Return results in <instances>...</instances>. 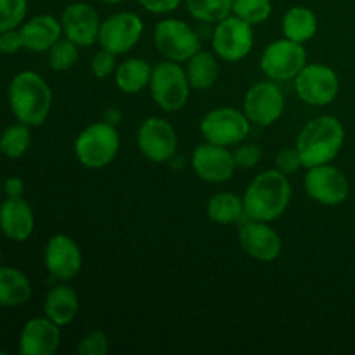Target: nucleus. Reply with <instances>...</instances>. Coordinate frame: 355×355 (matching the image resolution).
<instances>
[{"label": "nucleus", "mask_w": 355, "mask_h": 355, "mask_svg": "<svg viewBox=\"0 0 355 355\" xmlns=\"http://www.w3.org/2000/svg\"><path fill=\"white\" fill-rule=\"evenodd\" d=\"M291 184L279 170H266L252 180L243 196L246 217L252 220L272 222L288 210Z\"/></svg>", "instance_id": "obj_1"}, {"label": "nucleus", "mask_w": 355, "mask_h": 355, "mask_svg": "<svg viewBox=\"0 0 355 355\" xmlns=\"http://www.w3.org/2000/svg\"><path fill=\"white\" fill-rule=\"evenodd\" d=\"M9 106L17 121L28 127H40L52 107V90L38 73L19 71L9 83Z\"/></svg>", "instance_id": "obj_2"}, {"label": "nucleus", "mask_w": 355, "mask_h": 355, "mask_svg": "<svg viewBox=\"0 0 355 355\" xmlns=\"http://www.w3.org/2000/svg\"><path fill=\"white\" fill-rule=\"evenodd\" d=\"M345 141V128L335 116H319L309 121L297 137V149L305 168L333 162Z\"/></svg>", "instance_id": "obj_3"}, {"label": "nucleus", "mask_w": 355, "mask_h": 355, "mask_svg": "<svg viewBox=\"0 0 355 355\" xmlns=\"http://www.w3.org/2000/svg\"><path fill=\"white\" fill-rule=\"evenodd\" d=\"M120 149V135L110 121H97L78 134L75 141L76 159L87 168H104L110 165Z\"/></svg>", "instance_id": "obj_4"}, {"label": "nucleus", "mask_w": 355, "mask_h": 355, "mask_svg": "<svg viewBox=\"0 0 355 355\" xmlns=\"http://www.w3.org/2000/svg\"><path fill=\"white\" fill-rule=\"evenodd\" d=\"M153 101L166 113L180 111L189 101L191 83L187 80L186 69L179 62L165 61L153 68L149 80Z\"/></svg>", "instance_id": "obj_5"}, {"label": "nucleus", "mask_w": 355, "mask_h": 355, "mask_svg": "<svg viewBox=\"0 0 355 355\" xmlns=\"http://www.w3.org/2000/svg\"><path fill=\"white\" fill-rule=\"evenodd\" d=\"M155 45L168 61L187 62L198 51H201V38L191 24L182 19H163L155 28Z\"/></svg>", "instance_id": "obj_6"}, {"label": "nucleus", "mask_w": 355, "mask_h": 355, "mask_svg": "<svg viewBox=\"0 0 355 355\" xmlns=\"http://www.w3.org/2000/svg\"><path fill=\"white\" fill-rule=\"evenodd\" d=\"M250 125L252 121L243 111L234 107H218L205 114L200 123V130L207 142L232 148L241 144L248 137Z\"/></svg>", "instance_id": "obj_7"}, {"label": "nucleus", "mask_w": 355, "mask_h": 355, "mask_svg": "<svg viewBox=\"0 0 355 355\" xmlns=\"http://www.w3.org/2000/svg\"><path fill=\"white\" fill-rule=\"evenodd\" d=\"M253 42L255 38H253L252 24L234 14L215 23L211 31V47L215 54L229 62L245 59L252 52Z\"/></svg>", "instance_id": "obj_8"}, {"label": "nucleus", "mask_w": 355, "mask_h": 355, "mask_svg": "<svg viewBox=\"0 0 355 355\" xmlns=\"http://www.w3.org/2000/svg\"><path fill=\"white\" fill-rule=\"evenodd\" d=\"M305 64H307V54L304 44H298L286 37L267 45L260 58V69L267 78L274 82L295 80Z\"/></svg>", "instance_id": "obj_9"}, {"label": "nucleus", "mask_w": 355, "mask_h": 355, "mask_svg": "<svg viewBox=\"0 0 355 355\" xmlns=\"http://www.w3.org/2000/svg\"><path fill=\"white\" fill-rule=\"evenodd\" d=\"M295 90L309 106H326L338 96V75L326 64H305L304 69L295 76Z\"/></svg>", "instance_id": "obj_10"}, {"label": "nucleus", "mask_w": 355, "mask_h": 355, "mask_svg": "<svg viewBox=\"0 0 355 355\" xmlns=\"http://www.w3.org/2000/svg\"><path fill=\"white\" fill-rule=\"evenodd\" d=\"M144 33V23L135 12H116L101 23L99 45L114 55L132 51Z\"/></svg>", "instance_id": "obj_11"}, {"label": "nucleus", "mask_w": 355, "mask_h": 355, "mask_svg": "<svg viewBox=\"0 0 355 355\" xmlns=\"http://www.w3.org/2000/svg\"><path fill=\"white\" fill-rule=\"evenodd\" d=\"M304 187L309 198L324 207H336L349 198V180L345 173L336 166L324 165L311 166L304 177Z\"/></svg>", "instance_id": "obj_12"}, {"label": "nucleus", "mask_w": 355, "mask_h": 355, "mask_svg": "<svg viewBox=\"0 0 355 355\" xmlns=\"http://www.w3.org/2000/svg\"><path fill=\"white\" fill-rule=\"evenodd\" d=\"M284 111V96L274 82H259L248 89L243 101V113L252 123L269 127Z\"/></svg>", "instance_id": "obj_13"}, {"label": "nucleus", "mask_w": 355, "mask_h": 355, "mask_svg": "<svg viewBox=\"0 0 355 355\" xmlns=\"http://www.w3.org/2000/svg\"><path fill=\"white\" fill-rule=\"evenodd\" d=\"M137 146L142 155L153 163L168 162L175 156L177 134L172 123L153 116L142 121L137 132Z\"/></svg>", "instance_id": "obj_14"}, {"label": "nucleus", "mask_w": 355, "mask_h": 355, "mask_svg": "<svg viewBox=\"0 0 355 355\" xmlns=\"http://www.w3.org/2000/svg\"><path fill=\"white\" fill-rule=\"evenodd\" d=\"M191 163H193L196 175L210 184L227 182L232 179L236 168H238L234 155L224 146L211 144V142L198 146L194 149Z\"/></svg>", "instance_id": "obj_15"}, {"label": "nucleus", "mask_w": 355, "mask_h": 355, "mask_svg": "<svg viewBox=\"0 0 355 355\" xmlns=\"http://www.w3.org/2000/svg\"><path fill=\"white\" fill-rule=\"evenodd\" d=\"M101 23L99 14L90 3L75 2L62 10V35L78 47H90L99 40Z\"/></svg>", "instance_id": "obj_16"}, {"label": "nucleus", "mask_w": 355, "mask_h": 355, "mask_svg": "<svg viewBox=\"0 0 355 355\" xmlns=\"http://www.w3.org/2000/svg\"><path fill=\"white\" fill-rule=\"evenodd\" d=\"M44 262L52 277L71 281L82 270V252L69 236L55 234L45 246Z\"/></svg>", "instance_id": "obj_17"}, {"label": "nucleus", "mask_w": 355, "mask_h": 355, "mask_svg": "<svg viewBox=\"0 0 355 355\" xmlns=\"http://www.w3.org/2000/svg\"><path fill=\"white\" fill-rule=\"evenodd\" d=\"M239 245L252 259L263 263L274 262L283 248L281 236L270 227L269 222L252 218L239 229Z\"/></svg>", "instance_id": "obj_18"}, {"label": "nucleus", "mask_w": 355, "mask_h": 355, "mask_svg": "<svg viewBox=\"0 0 355 355\" xmlns=\"http://www.w3.org/2000/svg\"><path fill=\"white\" fill-rule=\"evenodd\" d=\"M61 326L44 315L33 318L23 326L19 335V354L52 355L61 345Z\"/></svg>", "instance_id": "obj_19"}, {"label": "nucleus", "mask_w": 355, "mask_h": 355, "mask_svg": "<svg viewBox=\"0 0 355 355\" xmlns=\"http://www.w3.org/2000/svg\"><path fill=\"white\" fill-rule=\"evenodd\" d=\"M35 229V215L23 198H7L0 203V231L10 241H26Z\"/></svg>", "instance_id": "obj_20"}, {"label": "nucleus", "mask_w": 355, "mask_h": 355, "mask_svg": "<svg viewBox=\"0 0 355 355\" xmlns=\"http://www.w3.org/2000/svg\"><path fill=\"white\" fill-rule=\"evenodd\" d=\"M24 49L31 52H47L61 38V19H55L51 14H40L24 21L19 26Z\"/></svg>", "instance_id": "obj_21"}, {"label": "nucleus", "mask_w": 355, "mask_h": 355, "mask_svg": "<svg viewBox=\"0 0 355 355\" xmlns=\"http://www.w3.org/2000/svg\"><path fill=\"white\" fill-rule=\"evenodd\" d=\"M78 309V295L68 284L52 286L44 300V314L58 326H68L76 318Z\"/></svg>", "instance_id": "obj_22"}, {"label": "nucleus", "mask_w": 355, "mask_h": 355, "mask_svg": "<svg viewBox=\"0 0 355 355\" xmlns=\"http://www.w3.org/2000/svg\"><path fill=\"white\" fill-rule=\"evenodd\" d=\"M31 283L16 267L0 266V307H21L31 298Z\"/></svg>", "instance_id": "obj_23"}, {"label": "nucleus", "mask_w": 355, "mask_h": 355, "mask_svg": "<svg viewBox=\"0 0 355 355\" xmlns=\"http://www.w3.org/2000/svg\"><path fill=\"white\" fill-rule=\"evenodd\" d=\"M283 33L290 40L305 44L318 33V16L309 7H291L283 16Z\"/></svg>", "instance_id": "obj_24"}, {"label": "nucleus", "mask_w": 355, "mask_h": 355, "mask_svg": "<svg viewBox=\"0 0 355 355\" xmlns=\"http://www.w3.org/2000/svg\"><path fill=\"white\" fill-rule=\"evenodd\" d=\"M153 68L146 59L130 58L118 64L114 71L116 87L125 94H137L149 85Z\"/></svg>", "instance_id": "obj_25"}, {"label": "nucleus", "mask_w": 355, "mask_h": 355, "mask_svg": "<svg viewBox=\"0 0 355 355\" xmlns=\"http://www.w3.org/2000/svg\"><path fill=\"white\" fill-rule=\"evenodd\" d=\"M186 75L191 89L208 90L215 85L218 78V62L211 52L198 51L191 59H187Z\"/></svg>", "instance_id": "obj_26"}, {"label": "nucleus", "mask_w": 355, "mask_h": 355, "mask_svg": "<svg viewBox=\"0 0 355 355\" xmlns=\"http://www.w3.org/2000/svg\"><path fill=\"white\" fill-rule=\"evenodd\" d=\"M207 214L211 222L220 225L238 224L246 215L243 198L232 193H217L207 205Z\"/></svg>", "instance_id": "obj_27"}, {"label": "nucleus", "mask_w": 355, "mask_h": 355, "mask_svg": "<svg viewBox=\"0 0 355 355\" xmlns=\"http://www.w3.org/2000/svg\"><path fill=\"white\" fill-rule=\"evenodd\" d=\"M30 128L31 127L21 123V121L3 128V132L0 134V153L10 159H17L26 155L31 146Z\"/></svg>", "instance_id": "obj_28"}, {"label": "nucleus", "mask_w": 355, "mask_h": 355, "mask_svg": "<svg viewBox=\"0 0 355 355\" xmlns=\"http://www.w3.org/2000/svg\"><path fill=\"white\" fill-rule=\"evenodd\" d=\"M234 0H184L186 9L201 23H218L232 14Z\"/></svg>", "instance_id": "obj_29"}, {"label": "nucleus", "mask_w": 355, "mask_h": 355, "mask_svg": "<svg viewBox=\"0 0 355 355\" xmlns=\"http://www.w3.org/2000/svg\"><path fill=\"white\" fill-rule=\"evenodd\" d=\"M49 66L54 71H68L78 62V45L68 38H59L54 45L47 51Z\"/></svg>", "instance_id": "obj_30"}, {"label": "nucleus", "mask_w": 355, "mask_h": 355, "mask_svg": "<svg viewBox=\"0 0 355 355\" xmlns=\"http://www.w3.org/2000/svg\"><path fill=\"white\" fill-rule=\"evenodd\" d=\"M270 12H272L270 0H234L232 2V14L241 17L252 26L262 24L263 21L269 19Z\"/></svg>", "instance_id": "obj_31"}, {"label": "nucleus", "mask_w": 355, "mask_h": 355, "mask_svg": "<svg viewBox=\"0 0 355 355\" xmlns=\"http://www.w3.org/2000/svg\"><path fill=\"white\" fill-rule=\"evenodd\" d=\"M26 12L28 0H0V33L19 28Z\"/></svg>", "instance_id": "obj_32"}, {"label": "nucleus", "mask_w": 355, "mask_h": 355, "mask_svg": "<svg viewBox=\"0 0 355 355\" xmlns=\"http://www.w3.org/2000/svg\"><path fill=\"white\" fill-rule=\"evenodd\" d=\"M110 350V338L104 331L94 329L76 347V352L82 355H106Z\"/></svg>", "instance_id": "obj_33"}, {"label": "nucleus", "mask_w": 355, "mask_h": 355, "mask_svg": "<svg viewBox=\"0 0 355 355\" xmlns=\"http://www.w3.org/2000/svg\"><path fill=\"white\" fill-rule=\"evenodd\" d=\"M116 55L111 54V52L101 49L99 52H96L90 61V71L96 75V78H107L110 75H113L116 71Z\"/></svg>", "instance_id": "obj_34"}, {"label": "nucleus", "mask_w": 355, "mask_h": 355, "mask_svg": "<svg viewBox=\"0 0 355 355\" xmlns=\"http://www.w3.org/2000/svg\"><path fill=\"white\" fill-rule=\"evenodd\" d=\"M276 165L279 172H283L284 175H290V173L298 172V168L302 165L300 153H298L297 146L295 148H283L276 155Z\"/></svg>", "instance_id": "obj_35"}, {"label": "nucleus", "mask_w": 355, "mask_h": 355, "mask_svg": "<svg viewBox=\"0 0 355 355\" xmlns=\"http://www.w3.org/2000/svg\"><path fill=\"white\" fill-rule=\"evenodd\" d=\"M232 155H234L236 165L241 166V168H252V166L259 165L260 158H262V151H260L259 146L243 144V142L238 144Z\"/></svg>", "instance_id": "obj_36"}, {"label": "nucleus", "mask_w": 355, "mask_h": 355, "mask_svg": "<svg viewBox=\"0 0 355 355\" xmlns=\"http://www.w3.org/2000/svg\"><path fill=\"white\" fill-rule=\"evenodd\" d=\"M21 49H24L23 38H21L19 28L16 30H7L3 33H0V54L12 55L16 52H19Z\"/></svg>", "instance_id": "obj_37"}, {"label": "nucleus", "mask_w": 355, "mask_h": 355, "mask_svg": "<svg viewBox=\"0 0 355 355\" xmlns=\"http://www.w3.org/2000/svg\"><path fill=\"white\" fill-rule=\"evenodd\" d=\"M148 12L153 14H168L179 9L182 0H137Z\"/></svg>", "instance_id": "obj_38"}, {"label": "nucleus", "mask_w": 355, "mask_h": 355, "mask_svg": "<svg viewBox=\"0 0 355 355\" xmlns=\"http://www.w3.org/2000/svg\"><path fill=\"white\" fill-rule=\"evenodd\" d=\"M2 189L7 198H23L24 182L19 177H7L2 184Z\"/></svg>", "instance_id": "obj_39"}, {"label": "nucleus", "mask_w": 355, "mask_h": 355, "mask_svg": "<svg viewBox=\"0 0 355 355\" xmlns=\"http://www.w3.org/2000/svg\"><path fill=\"white\" fill-rule=\"evenodd\" d=\"M104 120L110 121V123H113V125H116V121L120 120V111H118V110H111V111H107V113H106V118H104Z\"/></svg>", "instance_id": "obj_40"}, {"label": "nucleus", "mask_w": 355, "mask_h": 355, "mask_svg": "<svg viewBox=\"0 0 355 355\" xmlns=\"http://www.w3.org/2000/svg\"><path fill=\"white\" fill-rule=\"evenodd\" d=\"M101 2H104V3H121V2H125V0H101Z\"/></svg>", "instance_id": "obj_41"}, {"label": "nucleus", "mask_w": 355, "mask_h": 355, "mask_svg": "<svg viewBox=\"0 0 355 355\" xmlns=\"http://www.w3.org/2000/svg\"><path fill=\"white\" fill-rule=\"evenodd\" d=\"M0 260H2V250H0Z\"/></svg>", "instance_id": "obj_42"}, {"label": "nucleus", "mask_w": 355, "mask_h": 355, "mask_svg": "<svg viewBox=\"0 0 355 355\" xmlns=\"http://www.w3.org/2000/svg\"><path fill=\"white\" fill-rule=\"evenodd\" d=\"M0 203H2V194H0Z\"/></svg>", "instance_id": "obj_43"}]
</instances>
